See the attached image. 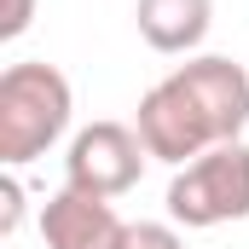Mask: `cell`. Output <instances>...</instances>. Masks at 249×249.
Listing matches in <instances>:
<instances>
[{"label": "cell", "instance_id": "1", "mask_svg": "<svg viewBox=\"0 0 249 249\" xmlns=\"http://www.w3.org/2000/svg\"><path fill=\"white\" fill-rule=\"evenodd\" d=\"M70 122V81L53 64H12L0 75V162L41 157Z\"/></svg>", "mask_w": 249, "mask_h": 249}, {"label": "cell", "instance_id": "2", "mask_svg": "<svg viewBox=\"0 0 249 249\" xmlns=\"http://www.w3.org/2000/svg\"><path fill=\"white\" fill-rule=\"evenodd\" d=\"M168 214L186 226H214V220L249 214V151L232 139V145H214L209 157H197L168 186Z\"/></svg>", "mask_w": 249, "mask_h": 249}, {"label": "cell", "instance_id": "3", "mask_svg": "<svg viewBox=\"0 0 249 249\" xmlns=\"http://www.w3.org/2000/svg\"><path fill=\"white\" fill-rule=\"evenodd\" d=\"M139 139H145L151 157L186 162V157H197V151L214 139V127H209V116L197 110V99L168 75L162 87H151V93L139 99Z\"/></svg>", "mask_w": 249, "mask_h": 249}, {"label": "cell", "instance_id": "4", "mask_svg": "<svg viewBox=\"0 0 249 249\" xmlns=\"http://www.w3.org/2000/svg\"><path fill=\"white\" fill-rule=\"evenodd\" d=\"M139 145L122 122H93L87 133H75L70 145V186L75 191H93V197H116L139 180Z\"/></svg>", "mask_w": 249, "mask_h": 249}, {"label": "cell", "instance_id": "5", "mask_svg": "<svg viewBox=\"0 0 249 249\" xmlns=\"http://www.w3.org/2000/svg\"><path fill=\"white\" fill-rule=\"evenodd\" d=\"M41 232H47V249H127V232L116 220V209L93 191H58L41 214Z\"/></svg>", "mask_w": 249, "mask_h": 249}, {"label": "cell", "instance_id": "6", "mask_svg": "<svg viewBox=\"0 0 249 249\" xmlns=\"http://www.w3.org/2000/svg\"><path fill=\"white\" fill-rule=\"evenodd\" d=\"M174 81L197 99V110L209 116L214 139L232 145L238 127L249 122V75L238 64H226V58H197V64H186V70H174Z\"/></svg>", "mask_w": 249, "mask_h": 249}, {"label": "cell", "instance_id": "7", "mask_svg": "<svg viewBox=\"0 0 249 249\" xmlns=\"http://www.w3.org/2000/svg\"><path fill=\"white\" fill-rule=\"evenodd\" d=\"M139 35L157 53H186L209 29V0H139Z\"/></svg>", "mask_w": 249, "mask_h": 249}, {"label": "cell", "instance_id": "8", "mask_svg": "<svg viewBox=\"0 0 249 249\" xmlns=\"http://www.w3.org/2000/svg\"><path fill=\"white\" fill-rule=\"evenodd\" d=\"M127 249H186L168 226H133L127 232Z\"/></svg>", "mask_w": 249, "mask_h": 249}, {"label": "cell", "instance_id": "9", "mask_svg": "<svg viewBox=\"0 0 249 249\" xmlns=\"http://www.w3.org/2000/svg\"><path fill=\"white\" fill-rule=\"evenodd\" d=\"M23 23H29V0H6L0 6V35H23Z\"/></svg>", "mask_w": 249, "mask_h": 249}, {"label": "cell", "instance_id": "10", "mask_svg": "<svg viewBox=\"0 0 249 249\" xmlns=\"http://www.w3.org/2000/svg\"><path fill=\"white\" fill-rule=\"evenodd\" d=\"M12 226H18V186L6 180L0 186V232H12Z\"/></svg>", "mask_w": 249, "mask_h": 249}]
</instances>
